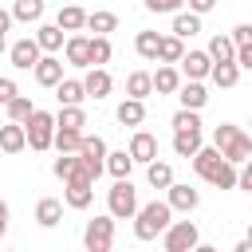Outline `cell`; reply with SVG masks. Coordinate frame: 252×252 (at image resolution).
<instances>
[{
    "instance_id": "9a60e30c",
    "label": "cell",
    "mask_w": 252,
    "mask_h": 252,
    "mask_svg": "<svg viewBox=\"0 0 252 252\" xmlns=\"http://www.w3.org/2000/svg\"><path fill=\"white\" fill-rule=\"evenodd\" d=\"M181 71H185V79H209V67H213V59H209V51H181Z\"/></svg>"
},
{
    "instance_id": "277c9868",
    "label": "cell",
    "mask_w": 252,
    "mask_h": 252,
    "mask_svg": "<svg viewBox=\"0 0 252 252\" xmlns=\"http://www.w3.org/2000/svg\"><path fill=\"white\" fill-rule=\"evenodd\" d=\"M51 134H55V114L32 106V114L24 118V138L32 150H51Z\"/></svg>"
},
{
    "instance_id": "d6a6232c",
    "label": "cell",
    "mask_w": 252,
    "mask_h": 252,
    "mask_svg": "<svg viewBox=\"0 0 252 252\" xmlns=\"http://www.w3.org/2000/svg\"><path fill=\"white\" fill-rule=\"evenodd\" d=\"M181 51H185V39H177L173 32L158 39V59H161V63H177V59H181Z\"/></svg>"
},
{
    "instance_id": "9c48e42d",
    "label": "cell",
    "mask_w": 252,
    "mask_h": 252,
    "mask_svg": "<svg viewBox=\"0 0 252 252\" xmlns=\"http://www.w3.org/2000/svg\"><path fill=\"white\" fill-rule=\"evenodd\" d=\"M165 205H169L173 213H193V209L201 205V193H197L193 185H181V181H169V185H165Z\"/></svg>"
},
{
    "instance_id": "1f68e13d",
    "label": "cell",
    "mask_w": 252,
    "mask_h": 252,
    "mask_svg": "<svg viewBox=\"0 0 252 252\" xmlns=\"http://www.w3.org/2000/svg\"><path fill=\"white\" fill-rule=\"evenodd\" d=\"M146 181H150L154 189H165V185L173 181V165H169V161H158V158L146 161Z\"/></svg>"
},
{
    "instance_id": "7402d4cb",
    "label": "cell",
    "mask_w": 252,
    "mask_h": 252,
    "mask_svg": "<svg viewBox=\"0 0 252 252\" xmlns=\"http://www.w3.org/2000/svg\"><path fill=\"white\" fill-rule=\"evenodd\" d=\"M28 146V138H24V122H8V126H0V150L4 154H20Z\"/></svg>"
},
{
    "instance_id": "8992f818",
    "label": "cell",
    "mask_w": 252,
    "mask_h": 252,
    "mask_svg": "<svg viewBox=\"0 0 252 252\" xmlns=\"http://www.w3.org/2000/svg\"><path fill=\"white\" fill-rule=\"evenodd\" d=\"M83 248H87V252H110V248H114V217H110V213L87 220V228H83Z\"/></svg>"
},
{
    "instance_id": "c3c4849f",
    "label": "cell",
    "mask_w": 252,
    "mask_h": 252,
    "mask_svg": "<svg viewBox=\"0 0 252 252\" xmlns=\"http://www.w3.org/2000/svg\"><path fill=\"white\" fill-rule=\"evenodd\" d=\"M8 217H12V209H8V201H0V236L8 232Z\"/></svg>"
},
{
    "instance_id": "74e56055",
    "label": "cell",
    "mask_w": 252,
    "mask_h": 252,
    "mask_svg": "<svg viewBox=\"0 0 252 252\" xmlns=\"http://www.w3.org/2000/svg\"><path fill=\"white\" fill-rule=\"evenodd\" d=\"M209 185H217V189H236V165L220 158V165L209 173Z\"/></svg>"
},
{
    "instance_id": "ab89813d",
    "label": "cell",
    "mask_w": 252,
    "mask_h": 252,
    "mask_svg": "<svg viewBox=\"0 0 252 252\" xmlns=\"http://www.w3.org/2000/svg\"><path fill=\"white\" fill-rule=\"evenodd\" d=\"M51 173H55L59 181L75 177V173H79V154H59V158L51 161Z\"/></svg>"
},
{
    "instance_id": "d4e9b609",
    "label": "cell",
    "mask_w": 252,
    "mask_h": 252,
    "mask_svg": "<svg viewBox=\"0 0 252 252\" xmlns=\"http://www.w3.org/2000/svg\"><path fill=\"white\" fill-rule=\"evenodd\" d=\"M201 150V130H173V154L177 158H193Z\"/></svg>"
},
{
    "instance_id": "681fc988",
    "label": "cell",
    "mask_w": 252,
    "mask_h": 252,
    "mask_svg": "<svg viewBox=\"0 0 252 252\" xmlns=\"http://www.w3.org/2000/svg\"><path fill=\"white\" fill-rule=\"evenodd\" d=\"M12 24H16V20H12V12H4V8H0V32H8Z\"/></svg>"
},
{
    "instance_id": "7a4b0ae2",
    "label": "cell",
    "mask_w": 252,
    "mask_h": 252,
    "mask_svg": "<svg viewBox=\"0 0 252 252\" xmlns=\"http://www.w3.org/2000/svg\"><path fill=\"white\" fill-rule=\"evenodd\" d=\"M130 220H134V236H138V240H158L161 228L173 220V209H169L165 201H146V205L134 209Z\"/></svg>"
},
{
    "instance_id": "60d3db41",
    "label": "cell",
    "mask_w": 252,
    "mask_h": 252,
    "mask_svg": "<svg viewBox=\"0 0 252 252\" xmlns=\"http://www.w3.org/2000/svg\"><path fill=\"white\" fill-rule=\"evenodd\" d=\"M4 106H8V118H12V122H24V118L32 114V98H28V94H12Z\"/></svg>"
},
{
    "instance_id": "e0dca14e",
    "label": "cell",
    "mask_w": 252,
    "mask_h": 252,
    "mask_svg": "<svg viewBox=\"0 0 252 252\" xmlns=\"http://www.w3.org/2000/svg\"><path fill=\"white\" fill-rule=\"evenodd\" d=\"M55 98H59V106H83V98H87L83 79H59L55 83Z\"/></svg>"
},
{
    "instance_id": "b9f144b4",
    "label": "cell",
    "mask_w": 252,
    "mask_h": 252,
    "mask_svg": "<svg viewBox=\"0 0 252 252\" xmlns=\"http://www.w3.org/2000/svg\"><path fill=\"white\" fill-rule=\"evenodd\" d=\"M173 130H201V110L181 106V110L173 114Z\"/></svg>"
},
{
    "instance_id": "f6af8a7d",
    "label": "cell",
    "mask_w": 252,
    "mask_h": 252,
    "mask_svg": "<svg viewBox=\"0 0 252 252\" xmlns=\"http://www.w3.org/2000/svg\"><path fill=\"white\" fill-rule=\"evenodd\" d=\"M228 39H232V43H236V47H240V43H252V24H236V28H232V35H228Z\"/></svg>"
},
{
    "instance_id": "7c38bea8",
    "label": "cell",
    "mask_w": 252,
    "mask_h": 252,
    "mask_svg": "<svg viewBox=\"0 0 252 252\" xmlns=\"http://www.w3.org/2000/svg\"><path fill=\"white\" fill-rule=\"evenodd\" d=\"M177 102L181 106H189V110H205V102H209V91H205V79H185V83H177Z\"/></svg>"
},
{
    "instance_id": "6da1fadb",
    "label": "cell",
    "mask_w": 252,
    "mask_h": 252,
    "mask_svg": "<svg viewBox=\"0 0 252 252\" xmlns=\"http://www.w3.org/2000/svg\"><path fill=\"white\" fill-rule=\"evenodd\" d=\"M213 146H217V150H220V158H224V161H232V165H240V161H248V158H252V138H248L240 126H232V122L213 126Z\"/></svg>"
},
{
    "instance_id": "4316f807",
    "label": "cell",
    "mask_w": 252,
    "mask_h": 252,
    "mask_svg": "<svg viewBox=\"0 0 252 252\" xmlns=\"http://www.w3.org/2000/svg\"><path fill=\"white\" fill-rule=\"evenodd\" d=\"M87 55H91V67H106L110 55H114V47H110L106 35H91V39H87Z\"/></svg>"
},
{
    "instance_id": "bcb514c9",
    "label": "cell",
    "mask_w": 252,
    "mask_h": 252,
    "mask_svg": "<svg viewBox=\"0 0 252 252\" xmlns=\"http://www.w3.org/2000/svg\"><path fill=\"white\" fill-rule=\"evenodd\" d=\"M12 94H20V87H16V79H8V75H0V106L12 98Z\"/></svg>"
},
{
    "instance_id": "ee69618b",
    "label": "cell",
    "mask_w": 252,
    "mask_h": 252,
    "mask_svg": "<svg viewBox=\"0 0 252 252\" xmlns=\"http://www.w3.org/2000/svg\"><path fill=\"white\" fill-rule=\"evenodd\" d=\"M236 189L252 193V165H248V161H240V169H236Z\"/></svg>"
},
{
    "instance_id": "603a6c76",
    "label": "cell",
    "mask_w": 252,
    "mask_h": 252,
    "mask_svg": "<svg viewBox=\"0 0 252 252\" xmlns=\"http://www.w3.org/2000/svg\"><path fill=\"white\" fill-rule=\"evenodd\" d=\"M130 169H134V158L126 154V150H106V158H102V173H110V177H130Z\"/></svg>"
},
{
    "instance_id": "e575fe53",
    "label": "cell",
    "mask_w": 252,
    "mask_h": 252,
    "mask_svg": "<svg viewBox=\"0 0 252 252\" xmlns=\"http://www.w3.org/2000/svg\"><path fill=\"white\" fill-rule=\"evenodd\" d=\"M79 138H83V130H67V126H55V134H51V146H55L59 154H75V150H79Z\"/></svg>"
},
{
    "instance_id": "cb8c5ba5",
    "label": "cell",
    "mask_w": 252,
    "mask_h": 252,
    "mask_svg": "<svg viewBox=\"0 0 252 252\" xmlns=\"http://www.w3.org/2000/svg\"><path fill=\"white\" fill-rule=\"evenodd\" d=\"M43 12H47L43 0H16L12 4V20H20V24H39Z\"/></svg>"
},
{
    "instance_id": "f35d334b",
    "label": "cell",
    "mask_w": 252,
    "mask_h": 252,
    "mask_svg": "<svg viewBox=\"0 0 252 252\" xmlns=\"http://www.w3.org/2000/svg\"><path fill=\"white\" fill-rule=\"evenodd\" d=\"M158 39H161L158 32H138V35H134V51H138L142 59H154V63H158Z\"/></svg>"
},
{
    "instance_id": "3957f363",
    "label": "cell",
    "mask_w": 252,
    "mask_h": 252,
    "mask_svg": "<svg viewBox=\"0 0 252 252\" xmlns=\"http://www.w3.org/2000/svg\"><path fill=\"white\" fill-rule=\"evenodd\" d=\"M134 209H138V189H134V181H130V177H114V185L106 189V213H110L114 220H130Z\"/></svg>"
},
{
    "instance_id": "ffe728a7",
    "label": "cell",
    "mask_w": 252,
    "mask_h": 252,
    "mask_svg": "<svg viewBox=\"0 0 252 252\" xmlns=\"http://www.w3.org/2000/svg\"><path fill=\"white\" fill-rule=\"evenodd\" d=\"M63 55H67V63L71 67H91V55H87V35H67L63 39Z\"/></svg>"
},
{
    "instance_id": "2e32d148",
    "label": "cell",
    "mask_w": 252,
    "mask_h": 252,
    "mask_svg": "<svg viewBox=\"0 0 252 252\" xmlns=\"http://www.w3.org/2000/svg\"><path fill=\"white\" fill-rule=\"evenodd\" d=\"M150 83H154V91H158V94H173V91H177V83H181L177 63H161V67L150 75Z\"/></svg>"
},
{
    "instance_id": "52a82bcc",
    "label": "cell",
    "mask_w": 252,
    "mask_h": 252,
    "mask_svg": "<svg viewBox=\"0 0 252 252\" xmlns=\"http://www.w3.org/2000/svg\"><path fill=\"white\" fill-rule=\"evenodd\" d=\"M75 154H79V165H83V173H87L91 181H98V177H102V158H106V142H102L98 134H94V138H87V134H83V138H79V150H75Z\"/></svg>"
},
{
    "instance_id": "7bdbcfd3",
    "label": "cell",
    "mask_w": 252,
    "mask_h": 252,
    "mask_svg": "<svg viewBox=\"0 0 252 252\" xmlns=\"http://www.w3.org/2000/svg\"><path fill=\"white\" fill-rule=\"evenodd\" d=\"M142 4H146L150 12H169V16H173V12H181L185 0H142Z\"/></svg>"
},
{
    "instance_id": "5bb4252c",
    "label": "cell",
    "mask_w": 252,
    "mask_h": 252,
    "mask_svg": "<svg viewBox=\"0 0 252 252\" xmlns=\"http://www.w3.org/2000/svg\"><path fill=\"white\" fill-rule=\"evenodd\" d=\"M83 91H87V98H106V94L114 91L110 71H106V67H91V71L83 75Z\"/></svg>"
},
{
    "instance_id": "83f0119b",
    "label": "cell",
    "mask_w": 252,
    "mask_h": 252,
    "mask_svg": "<svg viewBox=\"0 0 252 252\" xmlns=\"http://www.w3.org/2000/svg\"><path fill=\"white\" fill-rule=\"evenodd\" d=\"M55 24H59L63 32H83V24H87V12H83L79 4H67V8H59Z\"/></svg>"
},
{
    "instance_id": "5b68a950",
    "label": "cell",
    "mask_w": 252,
    "mask_h": 252,
    "mask_svg": "<svg viewBox=\"0 0 252 252\" xmlns=\"http://www.w3.org/2000/svg\"><path fill=\"white\" fill-rule=\"evenodd\" d=\"M197 240H201V232H197L193 220H169L161 228V248L165 252H193Z\"/></svg>"
},
{
    "instance_id": "8d00e7d4",
    "label": "cell",
    "mask_w": 252,
    "mask_h": 252,
    "mask_svg": "<svg viewBox=\"0 0 252 252\" xmlns=\"http://www.w3.org/2000/svg\"><path fill=\"white\" fill-rule=\"evenodd\" d=\"M55 126L83 130V126H87V110H83V106H59V114H55Z\"/></svg>"
},
{
    "instance_id": "836d02e7",
    "label": "cell",
    "mask_w": 252,
    "mask_h": 252,
    "mask_svg": "<svg viewBox=\"0 0 252 252\" xmlns=\"http://www.w3.org/2000/svg\"><path fill=\"white\" fill-rule=\"evenodd\" d=\"M209 79L217 83V87H236V79H240V67L228 59V63H213L209 67Z\"/></svg>"
},
{
    "instance_id": "ba28073f",
    "label": "cell",
    "mask_w": 252,
    "mask_h": 252,
    "mask_svg": "<svg viewBox=\"0 0 252 252\" xmlns=\"http://www.w3.org/2000/svg\"><path fill=\"white\" fill-rule=\"evenodd\" d=\"M91 201H94V181H87V177L63 181V205L67 209H91Z\"/></svg>"
},
{
    "instance_id": "f546056e",
    "label": "cell",
    "mask_w": 252,
    "mask_h": 252,
    "mask_svg": "<svg viewBox=\"0 0 252 252\" xmlns=\"http://www.w3.org/2000/svg\"><path fill=\"white\" fill-rule=\"evenodd\" d=\"M201 32V16L197 12H173V35L177 39H189Z\"/></svg>"
},
{
    "instance_id": "f907efd6",
    "label": "cell",
    "mask_w": 252,
    "mask_h": 252,
    "mask_svg": "<svg viewBox=\"0 0 252 252\" xmlns=\"http://www.w3.org/2000/svg\"><path fill=\"white\" fill-rule=\"evenodd\" d=\"M8 51V32H0V55Z\"/></svg>"
},
{
    "instance_id": "7dc6e473",
    "label": "cell",
    "mask_w": 252,
    "mask_h": 252,
    "mask_svg": "<svg viewBox=\"0 0 252 252\" xmlns=\"http://www.w3.org/2000/svg\"><path fill=\"white\" fill-rule=\"evenodd\" d=\"M185 4H189V12H197V16H205V12L217 8V0H185Z\"/></svg>"
},
{
    "instance_id": "44dd1931",
    "label": "cell",
    "mask_w": 252,
    "mask_h": 252,
    "mask_svg": "<svg viewBox=\"0 0 252 252\" xmlns=\"http://www.w3.org/2000/svg\"><path fill=\"white\" fill-rule=\"evenodd\" d=\"M189 161H193L197 177H205V181H209V173H213V169L220 165V150H217V146H205V142H201V150H197V154H193Z\"/></svg>"
},
{
    "instance_id": "4fadbf2b",
    "label": "cell",
    "mask_w": 252,
    "mask_h": 252,
    "mask_svg": "<svg viewBox=\"0 0 252 252\" xmlns=\"http://www.w3.org/2000/svg\"><path fill=\"white\" fill-rule=\"evenodd\" d=\"M126 154L134 158V165H146V161L158 158V138H154L150 130H138V126H134V138H130V150H126Z\"/></svg>"
},
{
    "instance_id": "30bf717a",
    "label": "cell",
    "mask_w": 252,
    "mask_h": 252,
    "mask_svg": "<svg viewBox=\"0 0 252 252\" xmlns=\"http://www.w3.org/2000/svg\"><path fill=\"white\" fill-rule=\"evenodd\" d=\"M39 55H43V51H39L35 35H24V39H16V43L8 47V59H12V67H16V71H32V63H35Z\"/></svg>"
},
{
    "instance_id": "f1b7e54d",
    "label": "cell",
    "mask_w": 252,
    "mask_h": 252,
    "mask_svg": "<svg viewBox=\"0 0 252 252\" xmlns=\"http://www.w3.org/2000/svg\"><path fill=\"white\" fill-rule=\"evenodd\" d=\"M87 32H94V35H110L114 28H118V16L114 12H87V24H83Z\"/></svg>"
},
{
    "instance_id": "484cf974",
    "label": "cell",
    "mask_w": 252,
    "mask_h": 252,
    "mask_svg": "<svg viewBox=\"0 0 252 252\" xmlns=\"http://www.w3.org/2000/svg\"><path fill=\"white\" fill-rule=\"evenodd\" d=\"M35 43H39V51H59L63 47V28L59 24H39L35 28Z\"/></svg>"
},
{
    "instance_id": "4dcf8cb0",
    "label": "cell",
    "mask_w": 252,
    "mask_h": 252,
    "mask_svg": "<svg viewBox=\"0 0 252 252\" xmlns=\"http://www.w3.org/2000/svg\"><path fill=\"white\" fill-rule=\"evenodd\" d=\"M146 94H154L150 71H130L126 75V98H146Z\"/></svg>"
},
{
    "instance_id": "8fae6325",
    "label": "cell",
    "mask_w": 252,
    "mask_h": 252,
    "mask_svg": "<svg viewBox=\"0 0 252 252\" xmlns=\"http://www.w3.org/2000/svg\"><path fill=\"white\" fill-rule=\"evenodd\" d=\"M32 75H35L39 87H55V83L63 79V59H55V51H47V55H39V59L32 63Z\"/></svg>"
},
{
    "instance_id": "ac0fdd59",
    "label": "cell",
    "mask_w": 252,
    "mask_h": 252,
    "mask_svg": "<svg viewBox=\"0 0 252 252\" xmlns=\"http://www.w3.org/2000/svg\"><path fill=\"white\" fill-rule=\"evenodd\" d=\"M114 118L122 126H142L146 122V98H122L118 110H114Z\"/></svg>"
},
{
    "instance_id": "d590c367",
    "label": "cell",
    "mask_w": 252,
    "mask_h": 252,
    "mask_svg": "<svg viewBox=\"0 0 252 252\" xmlns=\"http://www.w3.org/2000/svg\"><path fill=\"white\" fill-rule=\"evenodd\" d=\"M205 51H209V59H213V63H228V59H232V51H236V43H232L228 35H213Z\"/></svg>"
},
{
    "instance_id": "d6986e66",
    "label": "cell",
    "mask_w": 252,
    "mask_h": 252,
    "mask_svg": "<svg viewBox=\"0 0 252 252\" xmlns=\"http://www.w3.org/2000/svg\"><path fill=\"white\" fill-rule=\"evenodd\" d=\"M35 220H39V228H55V224L63 220V201H59V197H39Z\"/></svg>"
}]
</instances>
